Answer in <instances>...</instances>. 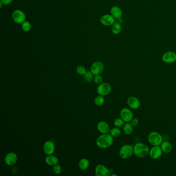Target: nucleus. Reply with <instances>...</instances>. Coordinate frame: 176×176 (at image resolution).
I'll return each mask as SVG.
<instances>
[{
  "mask_svg": "<svg viewBox=\"0 0 176 176\" xmlns=\"http://www.w3.org/2000/svg\"><path fill=\"white\" fill-rule=\"evenodd\" d=\"M114 142L113 137L109 133H104L99 136L96 140V144L101 149H107L110 147Z\"/></svg>",
  "mask_w": 176,
  "mask_h": 176,
  "instance_id": "f257e3e1",
  "label": "nucleus"
},
{
  "mask_svg": "<svg viewBox=\"0 0 176 176\" xmlns=\"http://www.w3.org/2000/svg\"><path fill=\"white\" fill-rule=\"evenodd\" d=\"M149 150L148 146L144 143H136L133 146L134 155L140 158H143L149 155Z\"/></svg>",
  "mask_w": 176,
  "mask_h": 176,
  "instance_id": "f03ea898",
  "label": "nucleus"
},
{
  "mask_svg": "<svg viewBox=\"0 0 176 176\" xmlns=\"http://www.w3.org/2000/svg\"><path fill=\"white\" fill-rule=\"evenodd\" d=\"M148 140L152 146H160L163 141V139L159 133L153 131L148 134Z\"/></svg>",
  "mask_w": 176,
  "mask_h": 176,
  "instance_id": "7ed1b4c3",
  "label": "nucleus"
},
{
  "mask_svg": "<svg viewBox=\"0 0 176 176\" xmlns=\"http://www.w3.org/2000/svg\"><path fill=\"white\" fill-rule=\"evenodd\" d=\"M119 156L122 159H129L134 155L133 147L129 144L124 145L119 150Z\"/></svg>",
  "mask_w": 176,
  "mask_h": 176,
  "instance_id": "20e7f679",
  "label": "nucleus"
},
{
  "mask_svg": "<svg viewBox=\"0 0 176 176\" xmlns=\"http://www.w3.org/2000/svg\"><path fill=\"white\" fill-rule=\"evenodd\" d=\"M12 18L15 22L17 24H21L26 21V14L21 10L16 9L12 12Z\"/></svg>",
  "mask_w": 176,
  "mask_h": 176,
  "instance_id": "39448f33",
  "label": "nucleus"
},
{
  "mask_svg": "<svg viewBox=\"0 0 176 176\" xmlns=\"http://www.w3.org/2000/svg\"><path fill=\"white\" fill-rule=\"evenodd\" d=\"M111 85L109 83L104 82L100 84L97 89V92L99 95L105 96L108 95L111 92Z\"/></svg>",
  "mask_w": 176,
  "mask_h": 176,
  "instance_id": "423d86ee",
  "label": "nucleus"
},
{
  "mask_svg": "<svg viewBox=\"0 0 176 176\" xmlns=\"http://www.w3.org/2000/svg\"><path fill=\"white\" fill-rule=\"evenodd\" d=\"M104 66L102 62L97 61L92 64L90 71L93 74V75H99L104 70Z\"/></svg>",
  "mask_w": 176,
  "mask_h": 176,
  "instance_id": "0eeeda50",
  "label": "nucleus"
},
{
  "mask_svg": "<svg viewBox=\"0 0 176 176\" xmlns=\"http://www.w3.org/2000/svg\"><path fill=\"white\" fill-rule=\"evenodd\" d=\"M121 117L125 121V122H130L133 118V113L130 108L125 107L120 112Z\"/></svg>",
  "mask_w": 176,
  "mask_h": 176,
  "instance_id": "6e6552de",
  "label": "nucleus"
},
{
  "mask_svg": "<svg viewBox=\"0 0 176 176\" xmlns=\"http://www.w3.org/2000/svg\"><path fill=\"white\" fill-rule=\"evenodd\" d=\"M163 153L160 146H152L149 150V155L152 159H157L162 157Z\"/></svg>",
  "mask_w": 176,
  "mask_h": 176,
  "instance_id": "1a4fd4ad",
  "label": "nucleus"
},
{
  "mask_svg": "<svg viewBox=\"0 0 176 176\" xmlns=\"http://www.w3.org/2000/svg\"><path fill=\"white\" fill-rule=\"evenodd\" d=\"M162 60L163 62L167 64L175 63L176 61V53L172 51L166 52L163 54Z\"/></svg>",
  "mask_w": 176,
  "mask_h": 176,
  "instance_id": "9d476101",
  "label": "nucleus"
},
{
  "mask_svg": "<svg viewBox=\"0 0 176 176\" xmlns=\"http://www.w3.org/2000/svg\"><path fill=\"white\" fill-rule=\"evenodd\" d=\"M95 174L97 176H108L111 175V171L105 166L99 164L95 169Z\"/></svg>",
  "mask_w": 176,
  "mask_h": 176,
  "instance_id": "9b49d317",
  "label": "nucleus"
},
{
  "mask_svg": "<svg viewBox=\"0 0 176 176\" xmlns=\"http://www.w3.org/2000/svg\"><path fill=\"white\" fill-rule=\"evenodd\" d=\"M127 104L131 109L136 110L140 108V102L137 97L130 96L127 99Z\"/></svg>",
  "mask_w": 176,
  "mask_h": 176,
  "instance_id": "f8f14e48",
  "label": "nucleus"
},
{
  "mask_svg": "<svg viewBox=\"0 0 176 176\" xmlns=\"http://www.w3.org/2000/svg\"><path fill=\"white\" fill-rule=\"evenodd\" d=\"M4 161L7 165H14L18 161V156L14 152H9L5 157Z\"/></svg>",
  "mask_w": 176,
  "mask_h": 176,
  "instance_id": "ddd939ff",
  "label": "nucleus"
},
{
  "mask_svg": "<svg viewBox=\"0 0 176 176\" xmlns=\"http://www.w3.org/2000/svg\"><path fill=\"white\" fill-rule=\"evenodd\" d=\"M100 22L104 26H111L115 22V19L111 14H107L101 17Z\"/></svg>",
  "mask_w": 176,
  "mask_h": 176,
  "instance_id": "4468645a",
  "label": "nucleus"
},
{
  "mask_svg": "<svg viewBox=\"0 0 176 176\" xmlns=\"http://www.w3.org/2000/svg\"><path fill=\"white\" fill-rule=\"evenodd\" d=\"M44 151L47 155H52L54 153L55 147V144L51 140L45 141L44 145Z\"/></svg>",
  "mask_w": 176,
  "mask_h": 176,
  "instance_id": "2eb2a0df",
  "label": "nucleus"
},
{
  "mask_svg": "<svg viewBox=\"0 0 176 176\" xmlns=\"http://www.w3.org/2000/svg\"><path fill=\"white\" fill-rule=\"evenodd\" d=\"M97 129L102 134L107 133L110 131V126L106 121H101L98 122L97 125Z\"/></svg>",
  "mask_w": 176,
  "mask_h": 176,
  "instance_id": "dca6fc26",
  "label": "nucleus"
},
{
  "mask_svg": "<svg viewBox=\"0 0 176 176\" xmlns=\"http://www.w3.org/2000/svg\"><path fill=\"white\" fill-rule=\"evenodd\" d=\"M111 14L115 19H119L122 17V11L119 7L114 6L111 9Z\"/></svg>",
  "mask_w": 176,
  "mask_h": 176,
  "instance_id": "f3484780",
  "label": "nucleus"
},
{
  "mask_svg": "<svg viewBox=\"0 0 176 176\" xmlns=\"http://www.w3.org/2000/svg\"><path fill=\"white\" fill-rule=\"evenodd\" d=\"M161 149L163 153L169 154L172 152L173 150V146L172 144L168 141H163L160 145Z\"/></svg>",
  "mask_w": 176,
  "mask_h": 176,
  "instance_id": "a211bd4d",
  "label": "nucleus"
},
{
  "mask_svg": "<svg viewBox=\"0 0 176 176\" xmlns=\"http://www.w3.org/2000/svg\"><path fill=\"white\" fill-rule=\"evenodd\" d=\"M45 162L48 165L50 166L55 165L59 163V159L57 157L54 155H48L45 159Z\"/></svg>",
  "mask_w": 176,
  "mask_h": 176,
  "instance_id": "6ab92c4d",
  "label": "nucleus"
},
{
  "mask_svg": "<svg viewBox=\"0 0 176 176\" xmlns=\"http://www.w3.org/2000/svg\"><path fill=\"white\" fill-rule=\"evenodd\" d=\"M133 127L130 122H126L123 126V131L124 133L126 135H130L132 134L133 131Z\"/></svg>",
  "mask_w": 176,
  "mask_h": 176,
  "instance_id": "aec40b11",
  "label": "nucleus"
},
{
  "mask_svg": "<svg viewBox=\"0 0 176 176\" xmlns=\"http://www.w3.org/2000/svg\"><path fill=\"white\" fill-rule=\"evenodd\" d=\"M122 30L121 23L119 22H115L112 26V32L115 35H118Z\"/></svg>",
  "mask_w": 176,
  "mask_h": 176,
  "instance_id": "412c9836",
  "label": "nucleus"
},
{
  "mask_svg": "<svg viewBox=\"0 0 176 176\" xmlns=\"http://www.w3.org/2000/svg\"><path fill=\"white\" fill-rule=\"evenodd\" d=\"M89 166V162L88 159L86 158L82 159L78 163V167L81 170H86Z\"/></svg>",
  "mask_w": 176,
  "mask_h": 176,
  "instance_id": "4be33fe9",
  "label": "nucleus"
},
{
  "mask_svg": "<svg viewBox=\"0 0 176 176\" xmlns=\"http://www.w3.org/2000/svg\"><path fill=\"white\" fill-rule=\"evenodd\" d=\"M110 134L113 137H118L121 135V131L118 127H115L110 130Z\"/></svg>",
  "mask_w": 176,
  "mask_h": 176,
  "instance_id": "5701e85b",
  "label": "nucleus"
},
{
  "mask_svg": "<svg viewBox=\"0 0 176 176\" xmlns=\"http://www.w3.org/2000/svg\"><path fill=\"white\" fill-rule=\"evenodd\" d=\"M104 97L103 96L99 95V96L96 97V98H95V103L96 106H102L103 104H104Z\"/></svg>",
  "mask_w": 176,
  "mask_h": 176,
  "instance_id": "b1692460",
  "label": "nucleus"
},
{
  "mask_svg": "<svg viewBox=\"0 0 176 176\" xmlns=\"http://www.w3.org/2000/svg\"><path fill=\"white\" fill-rule=\"evenodd\" d=\"M93 74L91 72V71H86V73L84 75V78L85 81L87 82H91L93 80L94 77H93Z\"/></svg>",
  "mask_w": 176,
  "mask_h": 176,
  "instance_id": "393cba45",
  "label": "nucleus"
},
{
  "mask_svg": "<svg viewBox=\"0 0 176 176\" xmlns=\"http://www.w3.org/2000/svg\"><path fill=\"white\" fill-rule=\"evenodd\" d=\"M31 24L28 21H25L22 23V29L24 32H29L31 30Z\"/></svg>",
  "mask_w": 176,
  "mask_h": 176,
  "instance_id": "a878e982",
  "label": "nucleus"
},
{
  "mask_svg": "<svg viewBox=\"0 0 176 176\" xmlns=\"http://www.w3.org/2000/svg\"><path fill=\"white\" fill-rule=\"evenodd\" d=\"M125 121H123L121 118H117L115 119L114 121V125L116 127L121 128L125 125Z\"/></svg>",
  "mask_w": 176,
  "mask_h": 176,
  "instance_id": "bb28decb",
  "label": "nucleus"
},
{
  "mask_svg": "<svg viewBox=\"0 0 176 176\" xmlns=\"http://www.w3.org/2000/svg\"><path fill=\"white\" fill-rule=\"evenodd\" d=\"M77 72L79 75H84L86 73V69L83 66H79L77 68Z\"/></svg>",
  "mask_w": 176,
  "mask_h": 176,
  "instance_id": "cd10ccee",
  "label": "nucleus"
},
{
  "mask_svg": "<svg viewBox=\"0 0 176 176\" xmlns=\"http://www.w3.org/2000/svg\"><path fill=\"white\" fill-rule=\"evenodd\" d=\"M53 170H54V173L55 174L59 175L62 172V167L59 164H56L54 166Z\"/></svg>",
  "mask_w": 176,
  "mask_h": 176,
  "instance_id": "c85d7f7f",
  "label": "nucleus"
},
{
  "mask_svg": "<svg viewBox=\"0 0 176 176\" xmlns=\"http://www.w3.org/2000/svg\"><path fill=\"white\" fill-rule=\"evenodd\" d=\"M103 78L102 77H101L100 74H99V75H95L94 77V78H93V81H94V82H95L97 84H100L102 83V82Z\"/></svg>",
  "mask_w": 176,
  "mask_h": 176,
  "instance_id": "c756f323",
  "label": "nucleus"
},
{
  "mask_svg": "<svg viewBox=\"0 0 176 176\" xmlns=\"http://www.w3.org/2000/svg\"><path fill=\"white\" fill-rule=\"evenodd\" d=\"M130 122L131 123V125H132L133 126H136L139 124V119L136 118H133L132 119V121Z\"/></svg>",
  "mask_w": 176,
  "mask_h": 176,
  "instance_id": "7c9ffc66",
  "label": "nucleus"
},
{
  "mask_svg": "<svg viewBox=\"0 0 176 176\" xmlns=\"http://www.w3.org/2000/svg\"><path fill=\"white\" fill-rule=\"evenodd\" d=\"M13 0H1V2L3 5H8L11 4Z\"/></svg>",
  "mask_w": 176,
  "mask_h": 176,
  "instance_id": "2f4dec72",
  "label": "nucleus"
},
{
  "mask_svg": "<svg viewBox=\"0 0 176 176\" xmlns=\"http://www.w3.org/2000/svg\"><path fill=\"white\" fill-rule=\"evenodd\" d=\"M110 176H117V175H116V174H111V175H110Z\"/></svg>",
  "mask_w": 176,
  "mask_h": 176,
  "instance_id": "473e14b6",
  "label": "nucleus"
}]
</instances>
